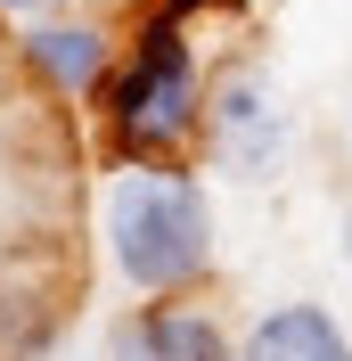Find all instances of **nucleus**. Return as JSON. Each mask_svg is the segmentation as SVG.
Here are the masks:
<instances>
[{"label": "nucleus", "instance_id": "1", "mask_svg": "<svg viewBox=\"0 0 352 361\" xmlns=\"http://www.w3.org/2000/svg\"><path fill=\"white\" fill-rule=\"evenodd\" d=\"M90 115H99V157L107 164H197L205 123H213V74L197 58V25L139 0Z\"/></svg>", "mask_w": 352, "mask_h": 361}, {"label": "nucleus", "instance_id": "2", "mask_svg": "<svg viewBox=\"0 0 352 361\" xmlns=\"http://www.w3.org/2000/svg\"><path fill=\"white\" fill-rule=\"evenodd\" d=\"M99 238L132 295H205L213 288V197L197 164H115L99 197Z\"/></svg>", "mask_w": 352, "mask_h": 361}, {"label": "nucleus", "instance_id": "3", "mask_svg": "<svg viewBox=\"0 0 352 361\" xmlns=\"http://www.w3.org/2000/svg\"><path fill=\"white\" fill-rule=\"evenodd\" d=\"M115 361H238V337L197 295H139L115 320Z\"/></svg>", "mask_w": 352, "mask_h": 361}, {"label": "nucleus", "instance_id": "4", "mask_svg": "<svg viewBox=\"0 0 352 361\" xmlns=\"http://www.w3.org/2000/svg\"><path fill=\"white\" fill-rule=\"evenodd\" d=\"M17 66L33 74L58 107H82V99H99V82H107V66H115V33L107 25H82V17H33L25 42H17Z\"/></svg>", "mask_w": 352, "mask_h": 361}, {"label": "nucleus", "instance_id": "5", "mask_svg": "<svg viewBox=\"0 0 352 361\" xmlns=\"http://www.w3.org/2000/svg\"><path fill=\"white\" fill-rule=\"evenodd\" d=\"M205 148H221L230 164H246V173H263L270 157H279V115H270L263 99V74H221L213 82V123H205Z\"/></svg>", "mask_w": 352, "mask_h": 361}, {"label": "nucleus", "instance_id": "6", "mask_svg": "<svg viewBox=\"0 0 352 361\" xmlns=\"http://www.w3.org/2000/svg\"><path fill=\"white\" fill-rule=\"evenodd\" d=\"M238 361H352V337L336 329L328 304H270L254 329L238 337Z\"/></svg>", "mask_w": 352, "mask_h": 361}, {"label": "nucleus", "instance_id": "7", "mask_svg": "<svg viewBox=\"0 0 352 361\" xmlns=\"http://www.w3.org/2000/svg\"><path fill=\"white\" fill-rule=\"evenodd\" d=\"M66 8H74V0H0V17H25V25H33V17H66Z\"/></svg>", "mask_w": 352, "mask_h": 361}, {"label": "nucleus", "instance_id": "8", "mask_svg": "<svg viewBox=\"0 0 352 361\" xmlns=\"http://www.w3.org/2000/svg\"><path fill=\"white\" fill-rule=\"evenodd\" d=\"M8 74H17V33H8V17H0V90H8Z\"/></svg>", "mask_w": 352, "mask_h": 361}, {"label": "nucleus", "instance_id": "9", "mask_svg": "<svg viewBox=\"0 0 352 361\" xmlns=\"http://www.w3.org/2000/svg\"><path fill=\"white\" fill-rule=\"evenodd\" d=\"M344 255H352V214H344Z\"/></svg>", "mask_w": 352, "mask_h": 361}]
</instances>
